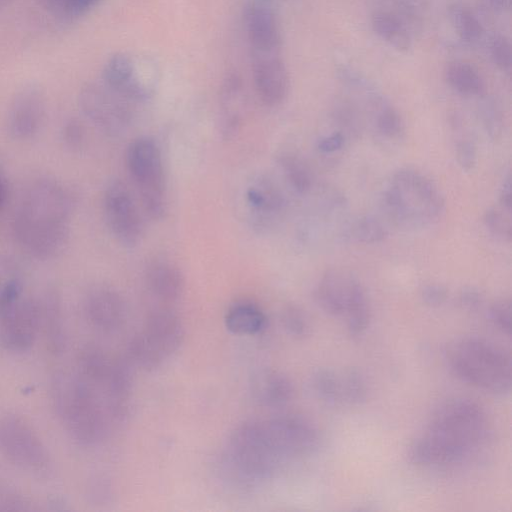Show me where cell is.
<instances>
[{
    "instance_id": "obj_36",
    "label": "cell",
    "mask_w": 512,
    "mask_h": 512,
    "mask_svg": "<svg viewBox=\"0 0 512 512\" xmlns=\"http://www.w3.org/2000/svg\"><path fill=\"white\" fill-rule=\"evenodd\" d=\"M480 118L487 135L494 141L503 134L504 122L500 108L492 100H486L480 107Z\"/></svg>"
},
{
    "instance_id": "obj_31",
    "label": "cell",
    "mask_w": 512,
    "mask_h": 512,
    "mask_svg": "<svg viewBox=\"0 0 512 512\" xmlns=\"http://www.w3.org/2000/svg\"><path fill=\"white\" fill-rule=\"evenodd\" d=\"M279 164L286 179L299 194L307 193L312 186V176L306 163L293 152H283Z\"/></svg>"
},
{
    "instance_id": "obj_37",
    "label": "cell",
    "mask_w": 512,
    "mask_h": 512,
    "mask_svg": "<svg viewBox=\"0 0 512 512\" xmlns=\"http://www.w3.org/2000/svg\"><path fill=\"white\" fill-rule=\"evenodd\" d=\"M492 62L503 72H509L512 64V50L509 39L502 34H494L488 44Z\"/></svg>"
},
{
    "instance_id": "obj_16",
    "label": "cell",
    "mask_w": 512,
    "mask_h": 512,
    "mask_svg": "<svg viewBox=\"0 0 512 512\" xmlns=\"http://www.w3.org/2000/svg\"><path fill=\"white\" fill-rule=\"evenodd\" d=\"M84 313L88 322L103 332L118 330L127 318V305L122 295L108 286L90 289L84 299Z\"/></svg>"
},
{
    "instance_id": "obj_50",
    "label": "cell",
    "mask_w": 512,
    "mask_h": 512,
    "mask_svg": "<svg viewBox=\"0 0 512 512\" xmlns=\"http://www.w3.org/2000/svg\"><path fill=\"white\" fill-rule=\"evenodd\" d=\"M66 0H39L41 6L58 19Z\"/></svg>"
},
{
    "instance_id": "obj_29",
    "label": "cell",
    "mask_w": 512,
    "mask_h": 512,
    "mask_svg": "<svg viewBox=\"0 0 512 512\" xmlns=\"http://www.w3.org/2000/svg\"><path fill=\"white\" fill-rule=\"evenodd\" d=\"M372 123L379 137L397 142L405 137V125L398 111L385 99L372 112Z\"/></svg>"
},
{
    "instance_id": "obj_12",
    "label": "cell",
    "mask_w": 512,
    "mask_h": 512,
    "mask_svg": "<svg viewBox=\"0 0 512 512\" xmlns=\"http://www.w3.org/2000/svg\"><path fill=\"white\" fill-rule=\"evenodd\" d=\"M262 423L269 443L283 461L310 456L320 446L318 429L303 416L284 414Z\"/></svg>"
},
{
    "instance_id": "obj_6",
    "label": "cell",
    "mask_w": 512,
    "mask_h": 512,
    "mask_svg": "<svg viewBox=\"0 0 512 512\" xmlns=\"http://www.w3.org/2000/svg\"><path fill=\"white\" fill-rule=\"evenodd\" d=\"M451 371L462 381L496 395L511 389V359L500 347L479 337H463L445 351Z\"/></svg>"
},
{
    "instance_id": "obj_45",
    "label": "cell",
    "mask_w": 512,
    "mask_h": 512,
    "mask_svg": "<svg viewBox=\"0 0 512 512\" xmlns=\"http://www.w3.org/2000/svg\"><path fill=\"white\" fill-rule=\"evenodd\" d=\"M345 144V135L340 131L321 138L318 142L320 152L329 154L340 150Z\"/></svg>"
},
{
    "instance_id": "obj_4",
    "label": "cell",
    "mask_w": 512,
    "mask_h": 512,
    "mask_svg": "<svg viewBox=\"0 0 512 512\" xmlns=\"http://www.w3.org/2000/svg\"><path fill=\"white\" fill-rule=\"evenodd\" d=\"M282 462L268 441L262 421H244L229 435L219 462L220 476L237 489L251 488L271 479Z\"/></svg>"
},
{
    "instance_id": "obj_3",
    "label": "cell",
    "mask_w": 512,
    "mask_h": 512,
    "mask_svg": "<svg viewBox=\"0 0 512 512\" xmlns=\"http://www.w3.org/2000/svg\"><path fill=\"white\" fill-rule=\"evenodd\" d=\"M50 390L55 412L77 444L91 447L105 439L111 415L94 385L79 373L58 371L52 377Z\"/></svg>"
},
{
    "instance_id": "obj_19",
    "label": "cell",
    "mask_w": 512,
    "mask_h": 512,
    "mask_svg": "<svg viewBox=\"0 0 512 512\" xmlns=\"http://www.w3.org/2000/svg\"><path fill=\"white\" fill-rule=\"evenodd\" d=\"M246 27L252 52H278L281 32L274 11L266 3L251 5L246 15Z\"/></svg>"
},
{
    "instance_id": "obj_32",
    "label": "cell",
    "mask_w": 512,
    "mask_h": 512,
    "mask_svg": "<svg viewBox=\"0 0 512 512\" xmlns=\"http://www.w3.org/2000/svg\"><path fill=\"white\" fill-rule=\"evenodd\" d=\"M311 387L315 395L328 405H337L343 401L341 379L331 369H317L312 374Z\"/></svg>"
},
{
    "instance_id": "obj_33",
    "label": "cell",
    "mask_w": 512,
    "mask_h": 512,
    "mask_svg": "<svg viewBox=\"0 0 512 512\" xmlns=\"http://www.w3.org/2000/svg\"><path fill=\"white\" fill-rule=\"evenodd\" d=\"M387 235L388 231L382 222L370 215L357 218L348 229L351 239L365 244L382 242Z\"/></svg>"
},
{
    "instance_id": "obj_39",
    "label": "cell",
    "mask_w": 512,
    "mask_h": 512,
    "mask_svg": "<svg viewBox=\"0 0 512 512\" xmlns=\"http://www.w3.org/2000/svg\"><path fill=\"white\" fill-rule=\"evenodd\" d=\"M484 224L486 228L495 236L510 240L511 223L502 211L497 208H489L484 214Z\"/></svg>"
},
{
    "instance_id": "obj_38",
    "label": "cell",
    "mask_w": 512,
    "mask_h": 512,
    "mask_svg": "<svg viewBox=\"0 0 512 512\" xmlns=\"http://www.w3.org/2000/svg\"><path fill=\"white\" fill-rule=\"evenodd\" d=\"M63 145L71 150H79L85 140V130L82 123L76 118L67 119L60 130Z\"/></svg>"
},
{
    "instance_id": "obj_1",
    "label": "cell",
    "mask_w": 512,
    "mask_h": 512,
    "mask_svg": "<svg viewBox=\"0 0 512 512\" xmlns=\"http://www.w3.org/2000/svg\"><path fill=\"white\" fill-rule=\"evenodd\" d=\"M74 193L60 181L41 177L24 191L15 209L12 233L18 246L30 257L50 260L68 242Z\"/></svg>"
},
{
    "instance_id": "obj_2",
    "label": "cell",
    "mask_w": 512,
    "mask_h": 512,
    "mask_svg": "<svg viewBox=\"0 0 512 512\" xmlns=\"http://www.w3.org/2000/svg\"><path fill=\"white\" fill-rule=\"evenodd\" d=\"M491 437L484 410L475 402L456 398L435 409L423 435L407 449L418 466L459 465L473 458Z\"/></svg>"
},
{
    "instance_id": "obj_53",
    "label": "cell",
    "mask_w": 512,
    "mask_h": 512,
    "mask_svg": "<svg viewBox=\"0 0 512 512\" xmlns=\"http://www.w3.org/2000/svg\"><path fill=\"white\" fill-rule=\"evenodd\" d=\"M12 0H0V11L9 5Z\"/></svg>"
},
{
    "instance_id": "obj_42",
    "label": "cell",
    "mask_w": 512,
    "mask_h": 512,
    "mask_svg": "<svg viewBox=\"0 0 512 512\" xmlns=\"http://www.w3.org/2000/svg\"><path fill=\"white\" fill-rule=\"evenodd\" d=\"M100 0H66L58 20L72 22L87 14Z\"/></svg>"
},
{
    "instance_id": "obj_7",
    "label": "cell",
    "mask_w": 512,
    "mask_h": 512,
    "mask_svg": "<svg viewBox=\"0 0 512 512\" xmlns=\"http://www.w3.org/2000/svg\"><path fill=\"white\" fill-rule=\"evenodd\" d=\"M126 164L145 212L154 220L167 210L166 180L161 151L148 136L134 139L126 152Z\"/></svg>"
},
{
    "instance_id": "obj_22",
    "label": "cell",
    "mask_w": 512,
    "mask_h": 512,
    "mask_svg": "<svg viewBox=\"0 0 512 512\" xmlns=\"http://www.w3.org/2000/svg\"><path fill=\"white\" fill-rule=\"evenodd\" d=\"M145 281L150 292L165 301L179 299L185 287L181 270L166 260H155L149 263L145 271Z\"/></svg>"
},
{
    "instance_id": "obj_49",
    "label": "cell",
    "mask_w": 512,
    "mask_h": 512,
    "mask_svg": "<svg viewBox=\"0 0 512 512\" xmlns=\"http://www.w3.org/2000/svg\"><path fill=\"white\" fill-rule=\"evenodd\" d=\"M511 176L508 174L502 182L500 193H499V202L502 207L510 212L512 207V190H511Z\"/></svg>"
},
{
    "instance_id": "obj_13",
    "label": "cell",
    "mask_w": 512,
    "mask_h": 512,
    "mask_svg": "<svg viewBox=\"0 0 512 512\" xmlns=\"http://www.w3.org/2000/svg\"><path fill=\"white\" fill-rule=\"evenodd\" d=\"M107 226L118 242L135 246L143 234V220L128 186L121 180L108 183L103 194Z\"/></svg>"
},
{
    "instance_id": "obj_23",
    "label": "cell",
    "mask_w": 512,
    "mask_h": 512,
    "mask_svg": "<svg viewBox=\"0 0 512 512\" xmlns=\"http://www.w3.org/2000/svg\"><path fill=\"white\" fill-rule=\"evenodd\" d=\"M226 328L237 335H255L267 326V317L263 310L250 301H238L225 313Z\"/></svg>"
},
{
    "instance_id": "obj_48",
    "label": "cell",
    "mask_w": 512,
    "mask_h": 512,
    "mask_svg": "<svg viewBox=\"0 0 512 512\" xmlns=\"http://www.w3.org/2000/svg\"><path fill=\"white\" fill-rule=\"evenodd\" d=\"M25 500L18 496L0 492V510H26Z\"/></svg>"
},
{
    "instance_id": "obj_35",
    "label": "cell",
    "mask_w": 512,
    "mask_h": 512,
    "mask_svg": "<svg viewBox=\"0 0 512 512\" xmlns=\"http://www.w3.org/2000/svg\"><path fill=\"white\" fill-rule=\"evenodd\" d=\"M281 322L285 331L294 338L304 339L310 335L309 319L298 306H286L281 313Z\"/></svg>"
},
{
    "instance_id": "obj_47",
    "label": "cell",
    "mask_w": 512,
    "mask_h": 512,
    "mask_svg": "<svg viewBox=\"0 0 512 512\" xmlns=\"http://www.w3.org/2000/svg\"><path fill=\"white\" fill-rule=\"evenodd\" d=\"M89 490V496L96 503H104L109 500L112 495L110 486L102 478L96 479V481L90 486Z\"/></svg>"
},
{
    "instance_id": "obj_17",
    "label": "cell",
    "mask_w": 512,
    "mask_h": 512,
    "mask_svg": "<svg viewBox=\"0 0 512 512\" xmlns=\"http://www.w3.org/2000/svg\"><path fill=\"white\" fill-rule=\"evenodd\" d=\"M359 280L341 269L327 270L315 289V299L321 309L329 315L341 316L346 309Z\"/></svg>"
},
{
    "instance_id": "obj_8",
    "label": "cell",
    "mask_w": 512,
    "mask_h": 512,
    "mask_svg": "<svg viewBox=\"0 0 512 512\" xmlns=\"http://www.w3.org/2000/svg\"><path fill=\"white\" fill-rule=\"evenodd\" d=\"M159 79V67L149 56L119 52L105 62L101 81L128 101L149 99Z\"/></svg>"
},
{
    "instance_id": "obj_10",
    "label": "cell",
    "mask_w": 512,
    "mask_h": 512,
    "mask_svg": "<svg viewBox=\"0 0 512 512\" xmlns=\"http://www.w3.org/2000/svg\"><path fill=\"white\" fill-rule=\"evenodd\" d=\"M78 105L84 116L109 136L123 133L130 124L132 113L128 100L102 81L83 85L78 94Z\"/></svg>"
},
{
    "instance_id": "obj_43",
    "label": "cell",
    "mask_w": 512,
    "mask_h": 512,
    "mask_svg": "<svg viewBox=\"0 0 512 512\" xmlns=\"http://www.w3.org/2000/svg\"><path fill=\"white\" fill-rule=\"evenodd\" d=\"M334 118L338 125L349 132H358L360 127L357 111L347 102H340L334 109Z\"/></svg>"
},
{
    "instance_id": "obj_51",
    "label": "cell",
    "mask_w": 512,
    "mask_h": 512,
    "mask_svg": "<svg viewBox=\"0 0 512 512\" xmlns=\"http://www.w3.org/2000/svg\"><path fill=\"white\" fill-rule=\"evenodd\" d=\"M486 4L493 13H506L511 9L512 0H486Z\"/></svg>"
},
{
    "instance_id": "obj_46",
    "label": "cell",
    "mask_w": 512,
    "mask_h": 512,
    "mask_svg": "<svg viewBox=\"0 0 512 512\" xmlns=\"http://www.w3.org/2000/svg\"><path fill=\"white\" fill-rule=\"evenodd\" d=\"M459 302L464 308L475 310L482 303V295L477 289L467 287L460 292Z\"/></svg>"
},
{
    "instance_id": "obj_24",
    "label": "cell",
    "mask_w": 512,
    "mask_h": 512,
    "mask_svg": "<svg viewBox=\"0 0 512 512\" xmlns=\"http://www.w3.org/2000/svg\"><path fill=\"white\" fill-rule=\"evenodd\" d=\"M371 26L383 41L399 52H408L411 49V33L395 14L378 11L372 15Z\"/></svg>"
},
{
    "instance_id": "obj_41",
    "label": "cell",
    "mask_w": 512,
    "mask_h": 512,
    "mask_svg": "<svg viewBox=\"0 0 512 512\" xmlns=\"http://www.w3.org/2000/svg\"><path fill=\"white\" fill-rule=\"evenodd\" d=\"M488 317L491 322L507 335L511 331V304L509 300L494 302L488 310Z\"/></svg>"
},
{
    "instance_id": "obj_26",
    "label": "cell",
    "mask_w": 512,
    "mask_h": 512,
    "mask_svg": "<svg viewBox=\"0 0 512 512\" xmlns=\"http://www.w3.org/2000/svg\"><path fill=\"white\" fill-rule=\"evenodd\" d=\"M249 204L256 215L271 217L279 214L284 207V198L280 191L269 181H260L247 191Z\"/></svg>"
},
{
    "instance_id": "obj_21",
    "label": "cell",
    "mask_w": 512,
    "mask_h": 512,
    "mask_svg": "<svg viewBox=\"0 0 512 512\" xmlns=\"http://www.w3.org/2000/svg\"><path fill=\"white\" fill-rule=\"evenodd\" d=\"M39 302L41 324L44 327L49 349L54 354H61L67 342L61 297L55 288L48 287L39 296Z\"/></svg>"
},
{
    "instance_id": "obj_18",
    "label": "cell",
    "mask_w": 512,
    "mask_h": 512,
    "mask_svg": "<svg viewBox=\"0 0 512 512\" xmlns=\"http://www.w3.org/2000/svg\"><path fill=\"white\" fill-rule=\"evenodd\" d=\"M142 332L166 358L178 351L185 335L179 315L167 308L151 311Z\"/></svg>"
},
{
    "instance_id": "obj_9",
    "label": "cell",
    "mask_w": 512,
    "mask_h": 512,
    "mask_svg": "<svg viewBox=\"0 0 512 512\" xmlns=\"http://www.w3.org/2000/svg\"><path fill=\"white\" fill-rule=\"evenodd\" d=\"M41 326L39 297L25 293L0 301V345L12 352L29 350Z\"/></svg>"
},
{
    "instance_id": "obj_25",
    "label": "cell",
    "mask_w": 512,
    "mask_h": 512,
    "mask_svg": "<svg viewBox=\"0 0 512 512\" xmlns=\"http://www.w3.org/2000/svg\"><path fill=\"white\" fill-rule=\"evenodd\" d=\"M445 80L457 93L463 96H482L485 82L478 70L466 62H452L445 69Z\"/></svg>"
},
{
    "instance_id": "obj_28",
    "label": "cell",
    "mask_w": 512,
    "mask_h": 512,
    "mask_svg": "<svg viewBox=\"0 0 512 512\" xmlns=\"http://www.w3.org/2000/svg\"><path fill=\"white\" fill-rule=\"evenodd\" d=\"M167 358L147 339L143 332L135 334L127 346V360L144 371L161 367Z\"/></svg>"
},
{
    "instance_id": "obj_52",
    "label": "cell",
    "mask_w": 512,
    "mask_h": 512,
    "mask_svg": "<svg viewBox=\"0 0 512 512\" xmlns=\"http://www.w3.org/2000/svg\"><path fill=\"white\" fill-rule=\"evenodd\" d=\"M6 193H7L6 183H5L4 178L0 174V208L5 201Z\"/></svg>"
},
{
    "instance_id": "obj_20",
    "label": "cell",
    "mask_w": 512,
    "mask_h": 512,
    "mask_svg": "<svg viewBox=\"0 0 512 512\" xmlns=\"http://www.w3.org/2000/svg\"><path fill=\"white\" fill-rule=\"evenodd\" d=\"M249 392L260 406L278 408L285 406L294 395V386L284 373L263 368L255 371L249 380Z\"/></svg>"
},
{
    "instance_id": "obj_54",
    "label": "cell",
    "mask_w": 512,
    "mask_h": 512,
    "mask_svg": "<svg viewBox=\"0 0 512 512\" xmlns=\"http://www.w3.org/2000/svg\"><path fill=\"white\" fill-rule=\"evenodd\" d=\"M258 1L261 2V3H266V2H269L271 0H258Z\"/></svg>"
},
{
    "instance_id": "obj_5",
    "label": "cell",
    "mask_w": 512,
    "mask_h": 512,
    "mask_svg": "<svg viewBox=\"0 0 512 512\" xmlns=\"http://www.w3.org/2000/svg\"><path fill=\"white\" fill-rule=\"evenodd\" d=\"M383 204L391 220L405 228L429 226L445 209L438 186L414 168H401L391 176L383 192Z\"/></svg>"
},
{
    "instance_id": "obj_40",
    "label": "cell",
    "mask_w": 512,
    "mask_h": 512,
    "mask_svg": "<svg viewBox=\"0 0 512 512\" xmlns=\"http://www.w3.org/2000/svg\"><path fill=\"white\" fill-rule=\"evenodd\" d=\"M455 155L459 166L464 171L472 170L477 159V149L473 139L467 135L460 136L455 143Z\"/></svg>"
},
{
    "instance_id": "obj_11",
    "label": "cell",
    "mask_w": 512,
    "mask_h": 512,
    "mask_svg": "<svg viewBox=\"0 0 512 512\" xmlns=\"http://www.w3.org/2000/svg\"><path fill=\"white\" fill-rule=\"evenodd\" d=\"M0 453L29 470H42L49 463L48 451L37 432L25 418L14 413L0 417Z\"/></svg>"
},
{
    "instance_id": "obj_30",
    "label": "cell",
    "mask_w": 512,
    "mask_h": 512,
    "mask_svg": "<svg viewBox=\"0 0 512 512\" xmlns=\"http://www.w3.org/2000/svg\"><path fill=\"white\" fill-rule=\"evenodd\" d=\"M347 329L352 337L362 335L369 326L370 310L365 290L361 283L355 288L347 306Z\"/></svg>"
},
{
    "instance_id": "obj_27",
    "label": "cell",
    "mask_w": 512,
    "mask_h": 512,
    "mask_svg": "<svg viewBox=\"0 0 512 512\" xmlns=\"http://www.w3.org/2000/svg\"><path fill=\"white\" fill-rule=\"evenodd\" d=\"M448 14L455 32L463 42L473 44L482 38L483 26L468 6L459 1L452 2Z\"/></svg>"
},
{
    "instance_id": "obj_34",
    "label": "cell",
    "mask_w": 512,
    "mask_h": 512,
    "mask_svg": "<svg viewBox=\"0 0 512 512\" xmlns=\"http://www.w3.org/2000/svg\"><path fill=\"white\" fill-rule=\"evenodd\" d=\"M343 401L359 405L366 401L368 395L364 375L357 368L348 369L341 379Z\"/></svg>"
},
{
    "instance_id": "obj_14",
    "label": "cell",
    "mask_w": 512,
    "mask_h": 512,
    "mask_svg": "<svg viewBox=\"0 0 512 512\" xmlns=\"http://www.w3.org/2000/svg\"><path fill=\"white\" fill-rule=\"evenodd\" d=\"M46 108V95L39 84L31 82L22 85L8 104L5 132L17 141L33 138L43 126Z\"/></svg>"
},
{
    "instance_id": "obj_44",
    "label": "cell",
    "mask_w": 512,
    "mask_h": 512,
    "mask_svg": "<svg viewBox=\"0 0 512 512\" xmlns=\"http://www.w3.org/2000/svg\"><path fill=\"white\" fill-rule=\"evenodd\" d=\"M421 296L428 306L438 307L446 301L448 293L442 285L430 284L423 288Z\"/></svg>"
},
{
    "instance_id": "obj_15",
    "label": "cell",
    "mask_w": 512,
    "mask_h": 512,
    "mask_svg": "<svg viewBox=\"0 0 512 512\" xmlns=\"http://www.w3.org/2000/svg\"><path fill=\"white\" fill-rule=\"evenodd\" d=\"M252 75L257 95L265 105L275 107L287 98L290 78L278 52H252Z\"/></svg>"
}]
</instances>
